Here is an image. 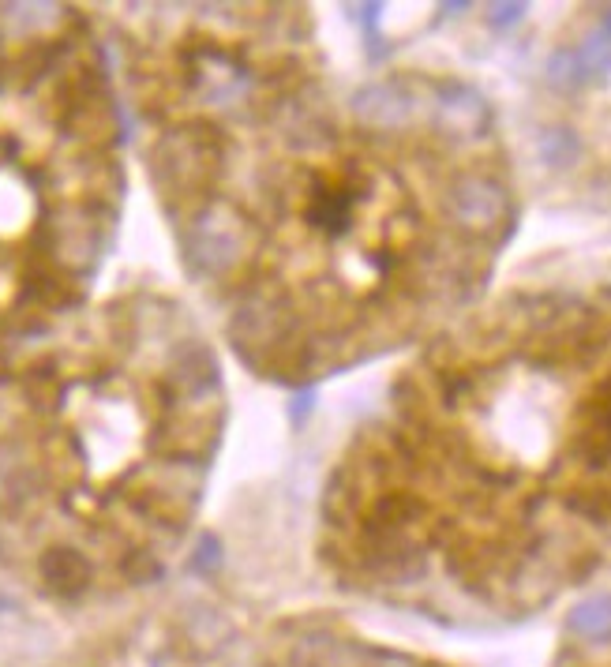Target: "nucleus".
Segmentation results:
<instances>
[{
  "label": "nucleus",
  "instance_id": "nucleus-1",
  "mask_svg": "<svg viewBox=\"0 0 611 667\" xmlns=\"http://www.w3.org/2000/svg\"><path fill=\"white\" fill-rule=\"evenodd\" d=\"M360 199H364V192H360L357 184H345V180H338V184H319L312 192V199H308L304 214H308V222H312L323 237L338 240L349 233L353 207H357Z\"/></svg>",
  "mask_w": 611,
  "mask_h": 667
},
{
  "label": "nucleus",
  "instance_id": "nucleus-2",
  "mask_svg": "<svg viewBox=\"0 0 611 667\" xmlns=\"http://www.w3.org/2000/svg\"><path fill=\"white\" fill-rule=\"evenodd\" d=\"M240 244L237 225L229 218H203L195 225V255H199V267L203 270H222Z\"/></svg>",
  "mask_w": 611,
  "mask_h": 667
},
{
  "label": "nucleus",
  "instance_id": "nucleus-3",
  "mask_svg": "<svg viewBox=\"0 0 611 667\" xmlns=\"http://www.w3.org/2000/svg\"><path fill=\"white\" fill-rule=\"evenodd\" d=\"M42 570H45V581H49V585H53L57 593H64V596L79 593V589L87 585V578H90V570H87V563H83V555H79V551H64V548L49 551V555H45V563H42Z\"/></svg>",
  "mask_w": 611,
  "mask_h": 667
},
{
  "label": "nucleus",
  "instance_id": "nucleus-4",
  "mask_svg": "<svg viewBox=\"0 0 611 667\" xmlns=\"http://www.w3.org/2000/svg\"><path fill=\"white\" fill-rule=\"evenodd\" d=\"M454 203H458V214H462L465 222H492L495 214L503 210V199L495 192L492 184H484V180H469L462 184L458 192H454Z\"/></svg>",
  "mask_w": 611,
  "mask_h": 667
},
{
  "label": "nucleus",
  "instance_id": "nucleus-5",
  "mask_svg": "<svg viewBox=\"0 0 611 667\" xmlns=\"http://www.w3.org/2000/svg\"><path fill=\"white\" fill-rule=\"evenodd\" d=\"M570 630L578 638L608 641L611 638V596H589L570 611Z\"/></svg>",
  "mask_w": 611,
  "mask_h": 667
},
{
  "label": "nucleus",
  "instance_id": "nucleus-6",
  "mask_svg": "<svg viewBox=\"0 0 611 667\" xmlns=\"http://www.w3.org/2000/svg\"><path fill=\"white\" fill-rule=\"evenodd\" d=\"M578 64H582V75H604L611 68V12L604 15V23L597 27V34L578 49Z\"/></svg>",
  "mask_w": 611,
  "mask_h": 667
},
{
  "label": "nucleus",
  "instance_id": "nucleus-7",
  "mask_svg": "<svg viewBox=\"0 0 611 667\" xmlns=\"http://www.w3.org/2000/svg\"><path fill=\"white\" fill-rule=\"evenodd\" d=\"M548 72H552V79L559 83V87H582L585 83L578 53H570V49H559V53H555L552 64H548Z\"/></svg>",
  "mask_w": 611,
  "mask_h": 667
},
{
  "label": "nucleus",
  "instance_id": "nucleus-8",
  "mask_svg": "<svg viewBox=\"0 0 611 667\" xmlns=\"http://www.w3.org/2000/svg\"><path fill=\"white\" fill-rule=\"evenodd\" d=\"M540 150H544V158H548L552 165H567L570 158L578 154V139L559 128V132H548L544 139H540Z\"/></svg>",
  "mask_w": 611,
  "mask_h": 667
},
{
  "label": "nucleus",
  "instance_id": "nucleus-9",
  "mask_svg": "<svg viewBox=\"0 0 611 667\" xmlns=\"http://www.w3.org/2000/svg\"><path fill=\"white\" fill-rule=\"evenodd\" d=\"M218 566H222V544H218V536H203L199 551H195V570L199 574H214Z\"/></svg>",
  "mask_w": 611,
  "mask_h": 667
},
{
  "label": "nucleus",
  "instance_id": "nucleus-10",
  "mask_svg": "<svg viewBox=\"0 0 611 667\" xmlns=\"http://www.w3.org/2000/svg\"><path fill=\"white\" fill-rule=\"evenodd\" d=\"M312 405H315V394H312V390H300L297 398L289 401V420H293V424L300 428V424H304V416L312 413Z\"/></svg>",
  "mask_w": 611,
  "mask_h": 667
},
{
  "label": "nucleus",
  "instance_id": "nucleus-11",
  "mask_svg": "<svg viewBox=\"0 0 611 667\" xmlns=\"http://www.w3.org/2000/svg\"><path fill=\"white\" fill-rule=\"evenodd\" d=\"M522 12H525V4H503V8H495L492 23H495V27H507V23H518V19H522Z\"/></svg>",
  "mask_w": 611,
  "mask_h": 667
}]
</instances>
